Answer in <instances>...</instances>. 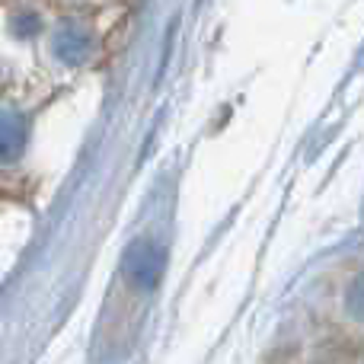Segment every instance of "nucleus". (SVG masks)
Instances as JSON below:
<instances>
[{
  "label": "nucleus",
  "mask_w": 364,
  "mask_h": 364,
  "mask_svg": "<svg viewBox=\"0 0 364 364\" xmlns=\"http://www.w3.org/2000/svg\"><path fill=\"white\" fill-rule=\"evenodd\" d=\"M51 51L64 64H83L93 51V36L83 23H61L51 38Z\"/></svg>",
  "instance_id": "f257e3e1"
},
{
  "label": "nucleus",
  "mask_w": 364,
  "mask_h": 364,
  "mask_svg": "<svg viewBox=\"0 0 364 364\" xmlns=\"http://www.w3.org/2000/svg\"><path fill=\"white\" fill-rule=\"evenodd\" d=\"M164 262H166L164 250H157V246H151V243H141L128 252L125 269L141 288H154V284L160 282V275H164Z\"/></svg>",
  "instance_id": "f03ea898"
},
{
  "label": "nucleus",
  "mask_w": 364,
  "mask_h": 364,
  "mask_svg": "<svg viewBox=\"0 0 364 364\" xmlns=\"http://www.w3.org/2000/svg\"><path fill=\"white\" fill-rule=\"evenodd\" d=\"M26 138H29V125L23 115L13 109L0 112V164H13L23 154Z\"/></svg>",
  "instance_id": "7ed1b4c3"
},
{
  "label": "nucleus",
  "mask_w": 364,
  "mask_h": 364,
  "mask_svg": "<svg viewBox=\"0 0 364 364\" xmlns=\"http://www.w3.org/2000/svg\"><path fill=\"white\" fill-rule=\"evenodd\" d=\"M38 26H42V23H38V16H32V13H19V16L13 19V32H16L19 38H29Z\"/></svg>",
  "instance_id": "20e7f679"
},
{
  "label": "nucleus",
  "mask_w": 364,
  "mask_h": 364,
  "mask_svg": "<svg viewBox=\"0 0 364 364\" xmlns=\"http://www.w3.org/2000/svg\"><path fill=\"white\" fill-rule=\"evenodd\" d=\"M6 77H10V74H6V68H4V64H0V90H4V83H6Z\"/></svg>",
  "instance_id": "39448f33"
}]
</instances>
